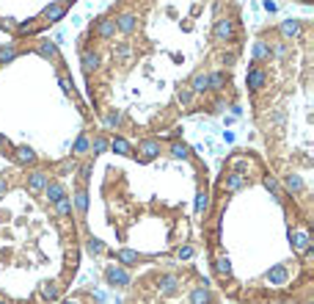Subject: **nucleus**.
Listing matches in <instances>:
<instances>
[{
	"label": "nucleus",
	"instance_id": "nucleus-13",
	"mask_svg": "<svg viewBox=\"0 0 314 304\" xmlns=\"http://www.w3.org/2000/svg\"><path fill=\"white\" fill-rule=\"evenodd\" d=\"M221 188H223V191H229V194L240 191V188H245V174H240V172H229L226 177H223Z\"/></svg>",
	"mask_w": 314,
	"mask_h": 304
},
{
	"label": "nucleus",
	"instance_id": "nucleus-3",
	"mask_svg": "<svg viewBox=\"0 0 314 304\" xmlns=\"http://www.w3.org/2000/svg\"><path fill=\"white\" fill-rule=\"evenodd\" d=\"M245 83H248L251 91H262L268 86V69L259 64H251L248 66V75H245Z\"/></svg>",
	"mask_w": 314,
	"mask_h": 304
},
{
	"label": "nucleus",
	"instance_id": "nucleus-10",
	"mask_svg": "<svg viewBox=\"0 0 314 304\" xmlns=\"http://www.w3.org/2000/svg\"><path fill=\"white\" fill-rule=\"evenodd\" d=\"M278 33L284 36V42H292V39H298L300 33H303V22H300V19H284V22L278 25Z\"/></svg>",
	"mask_w": 314,
	"mask_h": 304
},
{
	"label": "nucleus",
	"instance_id": "nucleus-27",
	"mask_svg": "<svg viewBox=\"0 0 314 304\" xmlns=\"http://www.w3.org/2000/svg\"><path fill=\"white\" fill-rule=\"evenodd\" d=\"M119 125H121V111L119 108H111V111L105 113V127L113 130V127H119Z\"/></svg>",
	"mask_w": 314,
	"mask_h": 304
},
{
	"label": "nucleus",
	"instance_id": "nucleus-24",
	"mask_svg": "<svg viewBox=\"0 0 314 304\" xmlns=\"http://www.w3.org/2000/svg\"><path fill=\"white\" fill-rule=\"evenodd\" d=\"M286 276H290V274H286V268L276 266V268H270V271H268V282H270V285H286Z\"/></svg>",
	"mask_w": 314,
	"mask_h": 304
},
{
	"label": "nucleus",
	"instance_id": "nucleus-19",
	"mask_svg": "<svg viewBox=\"0 0 314 304\" xmlns=\"http://www.w3.org/2000/svg\"><path fill=\"white\" fill-rule=\"evenodd\" d=\"M229 86V75L223 69H215V72H210V89H215V91H223Z\"/></svg>",
	"mask_w": 314,
	"mask_h": 304
},
{
	"label": "nucleus",
	"instance_id": "nucleus-36",
	"mask_svg": "<svg viewBox=\"0 0 314 304\" xmlns=\"http://www.w3.org/2000/svg\"><path fill=\"white\" fill-rule=\"evenodd\" d=\"M58 86H61V91H64V94L74 91V83H72V78L66 75V72H61V75H58Z\"/></svg>",
	"mask_w": 314,
	"mask_h": 304
},
{
	"label": "nucleus",
	"instance_id": "nucleus-17",
	"mask_svg": "<svg viewBox=\"0 0 314 304\" xmlns=\"http://www.w3.org/2000/svg\"><path fill=\"white\" fill-rule=\"evenodd\" d=\"M14 160L19 166H31V163H36V152H33L31 147H17V150H14Z\"/></svg>",
	"mask_w": 314,
	"mask_h": 304
},
{
	"label": "nucleus",
	"instance_id": "nucleus-49",
	"mask_svg": "<svg viewBox=\"0 0 314 304\" xmlns=\"http://www.w3.org/2000/svg\"><path fill=\"white\" fill-rule=\"evenodd\" d=\"M58 3H64V6H69V3H74V0H58Z\"/></svg>",
	"mask_w": 314,
	"mask_h": 304
},
{
	"label": "nucleus",
	"instance_id": "nucleus-23",
	"mask_svg": "<svg viewBox=\"0 0 314 304\" xmlns=\"http://www.w3.org/2000/svg\"><path fill=\"white\" fill-rule=\"evenodd\" d=\"M108 150H113V152H119V155H133V144H129L127 138L116 136L113 141H108Z\"/></svg>",
	"mask_w": 314,
	"mask_h": 304
},
{
	"label": "nucleus",
	"instance_id": "nucleus-45",
	"mask_svg": "<svg viewBox=\"0 0 314 304\" xmlns=\"http://www.w3.org/2000/svg\"><path fill=\"white\" fill-rule=\"evenodd\" d=\"M176 254H179V260H188V258H193V246H182Z\"/></svg>",
	"mask_w": 314,
	"mask_h": 304
},
{
	"label": "nucleus",
	"instance_id": "nucleus-32",
	"mask_svg": "<svg viewBox=\"0 0 314 304\" xmlns=\"http://www.w3.org/2000/svg\"><path fill=\"white\" fill-rule=\"evenodd\" d=\"M190 301L193 304H210V290L207 288H196L193 293H190Z\"/></svg>",
	"mask_w": 314,
	"mask_h": 304
},
{
	"label": "nucleus",
	"instance_id": "nucleus-30",
	"mask_svg": "<svg viewBox=\"0 0 314 304\" xmlns=\"http://www.w3.org/2000/svg\"><path fill=\"white\" fill-rule=\"evenodd\" d=\"M193 97H196V94L190 91L188 86H179V89H176V100H179V105H182V108H188L190 103H193Z\"/></svg>",
	"mask_w": 314,
	"mask_h": 304
},
{
	"label": "nucleus",
	"instance_id": "nucleus-43",
	"mask_svg": "<svg viewBox=\"0 0 314 304\" xmlns=\"http://www.w3.org/2000/svg\"><path fill=\"white\" fill-rule=\"evenodd\" d=\"M17 28V33H33L36 31V22H19V25H14Z\"/></svg>",
	"mask_w": 314,
	"mask_h": 304
},
{
	"label": "nucleus",
	"instance_id": "nucleus-29",
	"mask_svg": "<svg viewBox=\"0 0 314 304\" xmlns=\"http://www.w3.org/2000/svg\"><path fill=\"white\" fill-rule=\"evenodd\" d=\"M270 50H273V58H278V61H286V58H290V44H286V42L270 44Z\"/></svg>",
	"mask_w": 314,
	"mask_h": 304
},
{
	"label": "nucleus",
	"instance_id": "nucleus-51",
	"mask_svg": "<svg viewBox=\"0 0 314 304\" xmlns=\"http://www.w3.org/2000/svg\"><path fill=\"white\" fill-rule=\"evenodd\" d=\"M64 304H77V301H64Z\"/></svg>",
	"mask_w": 314,
	"mask_h": 304
},
{
	"label": "nucleus",
	"instance_id": "nucleus-21",
	"mask_svg": "<svg viewBox=\"0 0 314 304\" xmlns=\"http://www.w3.org/2000/svg\"><path fill=\"white\" fill-rule=\"evenodd\" d=\"M69 199H72V207H77V213L86 216V211H88V191L86 188H77L74 197H69Z\"/></svg>",
	"mask_w": 314,
	"mask_h": 304
},
{
	"label": "nucleus",
	"instance_id": "nucleus-4",
	"mask_svg": "<svg viewBox=\"0 0 314 304\" xmlns=\"http://www.w3.org/2000/svg\"><path fill=\"white\" fill-rule=\"evenodd\" d=\"M116 19V33H124V36H133L135 31H138V14L135 11H121Z\"/></svg>",
	"mask_w": 314,
	"mask_h": 304
},
{
	"label": "nucleus",
	"instance_id": "nucleus-41",
	"mask_svg": "<svg viewBox=\"0 0 314 304\" xmlns=\"http://www.w3.org/2000/svg\"><path fill=\"white\" fill-rule=\"evenodd\" d=\"M74 169H77V163H74V160L69 158V160H64V163L58 166V172H61V174H72Z\"/></svg>",
	"mask_w": 314,
	"mask_h": 304
},
{
	"label": "nucleus",
	"instance_id": "nucleus-40",
	"mask_svg": "<svg viewBox=\"0 0 314 304\" xmlns=\"http://www.w3.org/2000/svg\"><path fill=\"white\" fill-rule=\"evenodd\" d=\"M160 285H163V293H174L176 290V276H166Z\"/></svg>",
	"mask_w": 314,
	"mask_h": 304
},
{
	"label": "nucleus",
	"instance_id": "nucleus-16",
	"mask_svg": "<svg viewBox=\"0 0 314 304\" xmlns=\"http://www.w3.org/2000/svg\"><path fill=\"white\" fill-rule=\"evenodd\" d=\"M17 58H19V47L14 42H9V44L0 47V66L11 64V61H17Z\"/></svg>",
	"mask_w": 314,
	"mask_h": 304
},
{
	"label": "nucleus",
	"instance_id": "nucleus-42",
	"mask_svg": "<svg viewBox=\"0 0 314 304\" xmlns=\"http://www.w3.org/2000/svg\"><path fill=\"white\" fill-rule=\"evenodd\" d=\"M221 64H223V66H234V64H237V53H223V56H221Z\"/></svg>",
	"mask_w": 314,
	"mask_h": 304
},
{
	"label": "nucleus",
	"instance_id": "nucleus-33",
	"mask_svg": "<svg viewBox=\"0 0 314 304\" xmlns=\"http://www.w3.org/2000/svg\"><path fill=\"white\" fill-rule=\"evenodd\" d=\"M56 213L58 216H72V199H69V194H66L64 199L56 202Z\"/></svg>",
	"mask_w": 314,
	"mask_h": 304
},
{
	"label": "nucleus",
	"instance_id": "nucleus-7",
	"mask_svg": "<svg viewBox=\"0 0 314 304\" xmlns=\"http://www.w3.org/2000/svg\"><path fill=\"white\" fill-rule=\"evenodd\" d=\"M64 17H66V6L56 0V3L44 6V11L39 14V22H61Z\"/></svg>",
	"mask_w": 314,
	"mask_h": 304
},
{
	"label": "nucleus",
	"instance_id": "nucleus-38",
	"mask_svg": "<svg viewBox=\"0 0 314 304\" xmlns=\"http://www.w3.org/2000/svg\"><path fill=\"white\" fill-rule=\"evenodd\" d=\"M88 252H91V254H102V252H105V243L97 241V238H88Z\"/></svg>",
	"mask_w": 314,
	"mask_h": 304
},
{
	"label": "nucleus",
	"instance_id": "nucleus-48",
	"mask_svg": "<svg viewBox=\"0 0 314 304\" xmlns=\"http://www.w3.org/2000/svg\"><path fill=\"white\" fill-rule=\"evenodd\" d=\"M223 108H226V103H215V105H213V113H221Z\"/></svg>",
	"mask_w": 314,
	"mask_h": 304
},
{
	"label": "nucleus",
	"instance_id": "nucleus-20",
	"mask_svg": "<svg viewBox=\"0 0 314 304\" xmlns=\"http://www.w3.org/2000/svg\"><path fill=\"white\" fill-rule=\"evenodd\" d=\"M284 188H286V191H292V194H303L306 191V182H303L300 174H286V177H284Z\"/></svg>",
	"mask_w": 314,
	"mask_h": 304
},
{
	"label": "nucleus",
	"instance_id": "nucleus-6",
	"mask_svg": "<svg viewBox=\"0 0 314 304\" xmlns=\"http://www.w3.org/2000/svg\"><path fill=\"white\" fill-rule=\"evenodd\" d=\"M251 56H254V64H270L273 61V50H270V42H265V39H256L254 47H251Z\"/></svg>",
	"mask_w": 314,
	"mask_h": 304
},
{
	"label": "nucleus",
	"instance_id": "nucleus-44",
	"mask_svg": "<svg viewBox=\"0 0 314 304\" xmlns=\"http://www.w3.org/2000/svg\"><path fill=\"white\" fill-rule=\"evenodd\" d=\"M80 180H83V182L91 180V163H88V160H86L83 166H80Z\"/></svg>",
	"mask_w": 314,
	"mask_h": 304
},
{
	"label": "nucleus",
	"instance_id": "nucleus-15",
	"mask_svg": "<svg viewBox=\"0 0 314 304\" xmlns=\"http://www.w3.org/2000/svg\"><path fill=\"white\" fill-rule=\"evenodd\" d=\"M44 197L50 199L53 205H56L58 199H64V197H66V188H64V182H61V180H50V182H47V185H44Z\"/></svg>",
	"mask_w": 314,
	"mask_h": 304
},
{
	"label": "nucleus",
	"instance_id": "nucleus-5",
	"mask_svg": "<svg viewBox=\"0 0 314 304\" xmlns=\"http://www.w3.org/2000/svg\"><path fill=\"white\" fill-rule=\"evenodd\" d=\"M94 36L102 39V42H111L116 39V19L113 17H102L97 25H94Z\"/></svg>",
	"mask_w": 314,
	"mask_h": 304
},
{
	"label": "nucleus",
	"instance_id": "nucleus-22",
	"mask_svg": "<svg viewBox=\"0 0 314 304\" xmlns=\"http://www.w3.org/2000/svg\"><path fill=\"white\" fill-rule=\"evenodd\" d=\"M129 56H133V44H129V42H116V47H113V58L119 61V64H127Z\"/></svg>",
	"mask_w": 314,
	"mask_h": 304
},
{
	"label": "nucleus",
	"instance_id": "nucleus-12",
	"mask_svg": "<svg viewBox=\"0 0 314 304\" xmlns=\"http://www.w3.org/2000/svg\"><path fill=\"white\" fill-rule=\"evenodd\" d=\"M105 276H108V285H113V288H127L129 285V274L119 266H111L105 271Z\"/></svg>",
	"mask_w": 314,
	"mask_h": 304
},
{
	"label": "nucleus",
	"instance_id": "nucleus-11",
	"mask_svg": "<svg viewBox=\"0 0 314 304\" xmlns=\"http://www.w3.org/2000/svg\"><path fill=\"white\" fill-rule=\"evenodd\" d=\"M188 89L193 91V94H204V91H210V72H207V69L193 72V78H190Z\"/></svg>",
	"mask_w": 314,
	"mask_h": 304
},
{
	"label": "nucleus",
	"instance_id": "nucleus-28",
	"mask_svg": "<svg viewBox=\"0 0 314 304\" xmlns=\"http://www.w3.org/2000/svg\"><path fill=\"white\" fill-rule=\"evenodd\" d=\"M105 150H108V138L105 136H94L91 141H88V152L99 155V152H105Z\"/></svg>",
	"mask_w": 314,
	"mask_h": 304
},
{
	"label": "nucleus",
	"instance_id": "nucleus-46",
	"mask_svg": "<svg viewBox=\"0 0 314 304\" xmlns=\"http://www.w3.org/2000/svg\"><path fill=\"white\" fill-rule=\"evenodd\" d=\"M9 191V180H6V174H0V197Z\"/></svg>",
	"mask_w": 314,
	"mask_h": 304
},
{
	"label": "nucleus",
	"instance_id": "nucleus-9",
	"mask_svg": "<svg viewBox=\"0 0 314 304\" xmlns=\"http://www.w3.org/2000/svg\"><path fill=\"white\" fill-rule=\"evenodd\" d=\"M80 64H83L86 75H91V72H97L99 66H102V56H99L97 50H88V47H86V50L80 53Z\"/></svg>",
	"mask_w": 314,
	"mask_h": 304
},
{
	"label": "nucleus",
	"instance_id": "nucleus-2",
	"mask_svg": "<svg viewBox=\"0 0 314 304\" xmlns=\"http://www.w3.org/2000/svg\"><path fill=\"white\" fill-rule=\"evenodd\" d=\"M36 53L50 64H61V53H58V42H53L50 36H39L36 39Z\"/></svg>",
	"mask_w": 314,
	"mask_h": 304
},
{
	"label": "nucleus",
	"instance_id": "nucleus-47",
	"mask_svg": "<svg viewBox=\"0 0 314 304\" xmlns=\"http://www.w3.org/2000/svg\"><path fill=\"white\" fill-rule=\"evenodd\" d=\"M0 25H3L6 31H14V19H3V22H0Z\"/></svg>",
	"mask_w": 314,
	"mask_h": 304
},
{
	"label": "nucleus",
	"instance_id": "nucleus-26",
	"mask_svg": "<svg viewBox=\"0 0 314 304\" xmlns=\"http://www.w3.org/2000/svg\"><path fill=\"white\" fill-rule=\"evenodd\" d=\"M88 141H91V138H88L86 133H80L77 141H74V147H72V155H77V158H86V155H91V152H88Z\"/></svg>",
	"mask_w": 314,
	"mask_h": 304
},
{
	"label": "nucleus",
	"instance_id": "nucleus-25",
	"mask_svg": "<svg viewBox=\"0 0 314 304\" xmlns=\"http://www.w3.org/2000/svg\"><path fill=\"white\" fill-rule=\"evenodd\" d=\"M168 152H171V158H176V160H188L190 158V147L182 144V141H174V144L168 147Z\"/></svg>",
	"mask_w": 314,
	"mask_h": 304
},
{
	"label": "nucleus",
	"instance_id": "nucleus-14",
	"mask_svg": "<svg viewBox=\"0 0 314 304\" xmlns=\"http://www.w3.org/2000/svg\"><path fill=\"white\" fill-rule=\"evenodd\" d=\"M138 152H141L143 160L157 158V155H160V141H157V138H143L141 144H138Z\"/></svg>",
	"mask_w": 314,
	"mask_h": 304
},
{
	"label": "nucleus",
	"instance_id": "nucleus-31",
	"mask_svg": "<svg viewBox=\"0 0 314 304\" xmlns=\"http://www.w3.org/2000/svg\"><path fill=\"white\" fill-rule=\"evenodd\" d=\"M207 207H210V194H207V188H201L196 194V213H204Z\"/></svg>",
	"mask_w": 314,
	"mask_h": 304
},
{
	"label": "nucleus",
	"instance_id": "nucleus-34",
	"mask_svg": "<svg viewBox=\"0 0 314 304\" xmlns=\"http://www.w3.org/2000/svg\"><path fill=\"white\" fill-rule=\"evenodd\" d=\"M119 263H124V266H135V263H138V252H133V249H121V252H119Z\"/></svg>",
	"mask_w": 314,
	"mask_h": 304
},
{
	"label": "nucleus",
	"instance_id": "nucleus-1",
	"mask_svg": "<svg viewBox=\"0 0 314 304\" xmlns=\"http://www.w3.org/2000/svg\"><path fill=\"white\" fill-rule=\"evenodd\" d=\"M234 33H237V25L231 17H218L215 25H213V42L215 44H226V42H234Z\"/></svg>",
	"mask_w": 314,
	"mask_h": 304
},
{
	"label": "nucleus",
	"instance_id": "nucleus-52",
	"mask_svg": "<svg viewBox=\"0 0 314 304\" xmlns=\"http://www.w3.org/2000/svg\"><path fill=\"white\" fill-rule=\"evenodd\" d=\"M0 304H9V301H3V299H0Z\"/></svg>",
	"mask_w": 314,
	"mask_h": 304
},
{
	"label": "nucleus",
	"instance_id": "nucleus-39",
	"mask_svg": "<svg viewBox=\"0 0 314 304\" xmlns=\"http://www.w3.org/2000/svg\"><path fill=\"white\" fill-rule=\"evenodd\" d=\"M42 296H44V299H50V301H53V299H58V288L53 285V282H47V285L42 288Z\"/></svg>",
	"mask_w": 314,
	"mask_h": 304
},
{
	"label": "nucleus",
	"instance_id": "nucleus-18",
	"mask_svg": "<svg viewBox=\"0 0 314 304\" xmlns=\"http://www.w3.org/2000/svg\"><path fill=\"white\" fill-rule=\"evenodd\" d=\"M290 241H292V246H295V252H309V235L306 232H298V229H290Z\"/></svg>",
	"mask_w": 314,
	"mask_h": 304
},
{
	"label": "nucleus",
	"instance_id": "nucleus-37",
	"mask_svg": "<svg viewBox=\"0 0 314 304\" xmlns=\"http://www.w3.org/2000/svg\"><path fill=\"white\" fill-rule=\"evenodd\" d=\"M215 271L221 274V276H229V274H231V263H229V258H218V260H215Z\"/></svg>",
	"mask_w": 314,
	"mask_h": 304
},
{
	"label": "nucleus",
	"instance_id": "nucleus-8",
	"mask_svg": "<svg viewBox=\"0 0 314 304\" xmlns=\"http://www.w3.org/2000/svg\"><path fill=\"white\" fill-rule=\"evenodd\" d=\"M47 182H50V174H47L44 169H36V172L28 174V180H25V188H28L31 194H39V191H44Z\"/></svg>",
	"mask_w": 314,
	"mask_h": 304
},
{
	"label": "nucleus",
	"instance_id": "nucleus-35",
	"mask_svg": "<svg viewBox=\"0 0 314 304\" xmlns=\"http://www.w3.org/2000/svg\"><path fill=\"white\" fill-rule=\"evenodd\" d=\"M262 182H265V188H268V191L273 194V199H276V202H281V199H284V197H281V188H278V182L273 180V177H265Z\"/></svg>",
	"mask_w": 314,
	"mask_h": 304
},
{
	"label": "nucleus",
	"instance_id": "nucleus-50",
	"mask_svg": "<svg viewBox=\"0 0 314 304\" xmlns=\"http://www.w3.org/2000/svg\"><path fill=\"white\" fill-rule=\"evenodd\" d=\"M6 144V136H0V147H3Z\"/></svg>",
	"mask_w": 314,
	"mask_h": 304
}]
</instances>
